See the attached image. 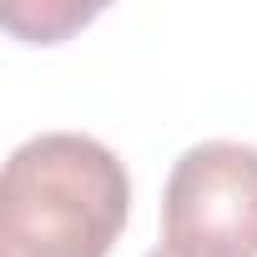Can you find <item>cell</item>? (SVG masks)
I'll return each instance as SVG.
<instances>
[{
  "label": "cell",
  "instance_id": "obj_1",
  "mask_svg": "<svg viewBox=\"0 0 257 257\" xmlns=\"http://www.w3.org/2000/svg\"><path fill=\"white\" fill-rule=\"evenodd\" d=\"M126 212V162L86 132H41L0 172V257H111Z\"/></svg>",
  "mask_w": 257,
  "mask_h": 257
},
{
  "label": "cell",
  "instance_id": "obj_2",
  "mask_svg": "<svg viewBox=\"0 0 257 257\" xmlns=\"http://www.w3.org/2000/svg\"><path fill=\"white\" fill-rule=\"evenodd\" d=\"M162 242L177 257H257V147L197 142L162 187Z\"/></svg>",
  "mask_w": 257,
  "mask_h": 257
},
{
  "label": "cell",
  "instance_id": "obj_3",
  "mask_svg": "<svg viewBox=\"0 0 257 257\" xmlns=\"http://www.w3.org/2000/svg\"><path fill=\"white\" fill-rule=\"evenodd\" d=\"M147 257H177V252H167V247H157V252H147Z\"/></svg>",
  "mask_w": 257,
  "mask_h": 257
}]
</instances>
